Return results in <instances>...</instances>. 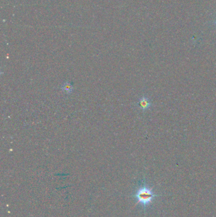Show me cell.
I'll return each instance as SVG.
<instances>
[{
  "instance_id": "1",
  "label": "cell",
  "mask_w": 216,
  "mask_h": 217,
  "mask_svg": "<svg viewBox=\"0 0 216 217\" xmlns=\"http://www.w3.org/2000/svg\"><path fill=\"white\" fill-rule=\"evenodd\" d=\"M156 196L152 191V188L147 186L141 187L136 192L134 197L138 202L142 205L146 206L151 203L153 198Z\"/></svg>"
},
{
  "instance_id": "2",
  "label": "cell",
  "mask_w": 216,
  "mask_h": 217,
  "mask_svg": "<svg viewBox=\"0 0 216 217\" xmlns=\"http://www.w3.org/2000/svg\"><path fill=\"white\" fill-rule=\"evenodd\" d=\"M138 105L142 110L145 111L148 109L149 107L151 106V102H150V100L148 98L143 97L139 98L138 102Z\"/></svg>"
},
{
  "instance_id": "3",
  "label": "cell",
  "mask_w": 216,
  "mask_h": 217,
  "mask_svg": "<svg viewBox=\"0 0 216 217\" xmlns=\"http://www.w3.org/2000/svg\"><path fill=\"white\" fill-rule=\"evenodd\" d=\"M62 89L67 94H71L73 92L74 87L71 83L67 81L63 84V85L62 86Z\"/></svg>"
}]
</instances>
